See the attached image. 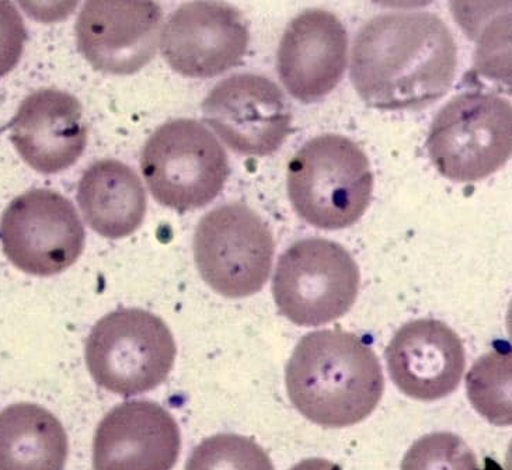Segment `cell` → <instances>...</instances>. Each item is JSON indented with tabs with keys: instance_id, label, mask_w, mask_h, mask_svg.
<instances>
[{
	"instance_id": "23",
	"label": "cell",
	"mask_w": 512,
	"mask_h": 470,
	"mask_svg": "<svg viewBox=\"0 0 512 470\" xmlns=\"http://www.w3.org/2000/svg\"><path fill=\"white\" fill-rule=\"evenodd\" d=\"M291 470H341V468L336 463L327 461V459L311 458L296 463Z\"/></svg>"
},
{
	"instance_id": "20",
	"label": "cell",
	"mask_w": 512,
	"mask_h": 470,
	"mask_svg": "<svg viewBox=\"0 0 512 470\" xmlns=\"http://www.w3.org/2000/svg\"><path fill=\"white\" fill-rule=\"evenodd\" d=\"M186 470H275L267 452L252 438L212 435L188 456Z\"/></svg>"
},
{
	"instance_id": "14",
	"label": "cell",
	"mask_w": 512,
	"mask_h": 470,
	"mask_svg": "<svg viewBox=\"0 0 512 470\" xmlns=\"http://www.w3.org/2000/svg\"><path fill=\"white\" fill-rule=\"evenodd\" d=\"M347 64V31L333 13L308 9L288 24L278 47L277 69L296 100L313 103L332 93Z\"/></svg>"
},
{
	"instance_id": "18",
	"label": "cell",
	"mask_w": 512,
	"mask_h": 470,
	"mask_svg": "<svg viewBox=\"0 0 512 470\" xmlns=\"http://www.w3.org/2000/svg\"><path fill=\"white\" fill-rule=\"evenodd\" d=\"M68 435L61 421L34 403L0 412V470H65Z\"/></svg>"
},
{
	"instance_id": "10",
	"label": "cell",
	"mask_w": 512,
	"mask_h": 470,
	"mask_svg": "<svg viewBox=\"0 0 512 470\" xmlns=\"http://www.w3.org/2000/svg\"><path fill=\"white\" fill-rule=\"evenodd\" d=\"M202 117L229 149L245 156L273 155L291 134L284 93L256 73L221 80L205 97Z\"/></svg>"
},
{
	"instance_id": "16",
	"label": "cell",
	"mask_w": 512,
	"mask_h": 470,
	"mask_svg": "<svg viewBox=\"0 0 512 470\" xmlns=\"http://www.w3.org/2000/svg\"><path fill=\"white\" fill-rule=\"evenodd\" d=\"M8 128L17 153L38 173L64 172L78 162L87 145L82 104L59 89L27 96Z\"/></svg>"
},
{
	"instance_id": "21",
	"label": "cell",
	"mask_w": 512,
	"mask_h": 470,
	"mask_svg": "<svg viewBox=\"0 0 512 470\" xmlns=\"http://www.w3.org/2000/svg\"><path fill=\"white\" fill-rule=\"evenodd\" d=\"M402 470H479L469 445L452 433L424 435L404 455Z\"/></svg>"
},
{
	"instance_id": "17",
	"label": "cell",
	"mask_w": 512,
	"mask_h": 470,
	"mask_svg": "<svg viewBox=\"0 0 512 470\" xmlns=\"http://www.w3.org/2000/svg\"><path fill=\"white\" fill-rule=\"evenodd\" d=\"M76 198L87 225L109 239L138 231L148 210L144 184L120 160L93 163L79 181Z\"/></svg>"
},
{
	"instance_id": "22",
	"label": "cell",
	"mask_w": 512,
	"mask_h": 470,
	"mask_svg": "<svg viewBox=\"0 0 512 470\" xmlns=\"http://www.w3.org/2000/svg\"><path fill=\"white\" fill-rule=\"evenodd\" d=\"M27 30L23 17L12 2L0 0V79L22 59Z\"/></svg>"
},
{
	"instance_id": "19",
	"label": "cell",
	"mask_w": 512,
	"mask_h": 470,
	"mask_svg": "<svg viewBox=\"0 0 512 470\" xmlns=\"http://www.w3.org/2000/svg\"><path fill=\"white\" fill-rule=\"evenodd\" d=\"M512 358L510 350H493L473 364L466 391L473 407L494 426H511Z\"/></svg>"
},
{
	"instance_id": "13",
	"label": "cell",
	"mask_w": 512,
	"mask_h": 470,
	"mask_svg": "<svg viewBox=\"0 0 512 470\" xmlns=\"http://www.w3.org/2000/svg\"><path fill=\"white\" fill-rule=\"evenodd\" d=\"M179 424L165 407L131 400L114 407L97 426L94 470H172L179 461Z\"/></svg>"
},
{
	"instance_id": "9",
	"label": "cell",
	"mask_w": 512,
	"mask_h": 470,
	"mask_svg": "<svg viewBox=\"0 0 512 470\" xmlns=\"http://www.w3.org/2000/svg\"><path fill=\"white\" fill-rule=\"evenodd\" d=\"M85 226L68 198L36 188L16 197L0 218V243L13 266L37 277L72 267L85 249Z\"/></svg>"
},
{
	"instance_id": "15",
	"label": "cell",
	"mask_w": 512,
	"mask_h": 470,
	"mask_svg": "<svg viewBox=\"0 0 512 470\" xmlns=\"http://www.w3.org/2000/svg\"><path fill=\"white\" fill-rule=\"evenodd\" d=\"M385 357L397 388L421 402H434L455 392L466 367L458 334L434 319L413 320L400 327Z\"/></svg>"
},
{
	"instance_id": "7",
	"label": "cell",
	"mask_w": 512,
	"mask_h": 470,
	"mask_svg": "<svg viewBox=\"0 0 512 470\" xmlns=\"http://www.w3.org/2000/svg\"><path fill=\"white\" fill-rule=\"evenodd\" d=\"M360 268L339 243L299 240L285 250L273 280L275 304L298 326H322L343 318L360 291Z\"/></svg>"
},
{
	"instance_id": "2",
	"label": "cell",
	"mask_w": 512,
	"mask_h": 470,
	"mask_svg": "<svg viewBox=\"0 0 512 470\" xmlns=\"http://www.w3.org/2000/svg\"><path fill=\"white\" fill-rule=\"evenodd\" d=\"M292 405L318 426H355L374 412L385 389L375 351L354 333L336 329L306 334L285 368Z\"/></svg>"
},
{
	"instance_id": "12",
	"label": "cell",
	"mask_w": 512,
	"mask_h": 470,
	"mask_svg": "<svg viewBox=\"0 0 512 470\" xmlns=\"http://www.w3.org/2000/svg\"><path fill=\"white\" fill-rule=\"evenodd\" d=\"M249 41V27L238 9L224 2H188L167 19L160 50L174 72L210 79L235 68Z\"/></svg>"
},
{
	"instance_id": "3",
	"label": "cell",
	"mask_w": 512,
	"mask_h": 470,
	"mask_svg": "<svg viewBox=\"0 0 512 470\" xmlns=\"http://www.w3.org/2000/svg\"><path fill=\"white\" fill-rule=\"evenodd\" d=\"M289 200L296 214L316 228L337 231L367 211L374 176L364 151L343 135L311 139L288 165Z\"/></svg>"
},
{
	"instance_id": "4",
	"label": "cell",
	"mask_w": 512,
	"mask_h": 470,
	"mask_svg": "<svg viewBox=\"0 0 512 470\" xmlns=\"http://www.w3.org/2000/svg\"><path fill=\"white\" fill-rule=\"evenodd\" d=\"M176 341L159 316L118 309L94 325L86 341L87 369L96 384L120 396L153 391L176 361Z\"/></svg>"
},
{
	"instance_id": "1",
	"label": "cell",
	"mask_w": 512,
	"mask_h": 470,
	"mask_svg": "<svg viewBox=\"0 0 512 470\" xmlns=\"http://www.w3.org/2000/svg\"><path fill=\"white\" fill-rule=\"evenodd\" d=\"M458 48L431 12H395L365 23L354 41L351 80L368 106L423 109L448 93Z\"/></svg>"
},
{
	"instance_id": "11",
	"label": "cell",
	"mask_w": 512,
	"mask_h": 470,
	"mask_svg": "<svg viewBox=\"0 0 512 470\" xmlns=\"http://www.w3.org/2000/svg\"><path fill=\"white\" fill-rule=\"evenodd\" d=\"M162 22L153 0H90L76 20V44L97 71L134 75L155 58Z\"/></svg>"
},
{
	"instance_id": "5",
	"label": "cell",
	"mask_w": 512,
	"mask_h": 470,
	"mask_svg": "<svg viewBox=\"0 0 512 470\" xmlns=\"http://www.w3.org/2000/svg\"><path fill=\"white\" fill-rule=\"evenodd\" d=\"M141 170L152 197L179 212L210 204L231 173L224 146L190 118L167 121L153 132L142 149Z\"/></svg>"
},
{
	"instance_id": "8",
	"label": "cell",
	"mask_w": 512,
	"mask_h": 470,
	"mask_svg": "<svg viewBox=\"0 0 512 470\" xmlns=\"http://www.w3.org/2000/svg\"><path fill=\"white\" fill-rule=\"evenodd\" d=\"M273 233L245 204L221 205L201 219L194 235V259L202 280L226 298H247L270 278Z\"/></svg>"
},
{
	"instance_id": "6",
	"label": "cell",
	"mask_w": 512,
	"mask_h": 470,
	"mask_svg": "<svg viewBox=\"0 0 512 470\" xmlns=\"http://www.w3.org/2000/svg\"><path fill=\"white\" fill-rule=\"evenodd\" d=\"M427 149L447 179H486L511 158V103L493 93L459 94L434 118Z\"/></svg>"
}]
</instances>
